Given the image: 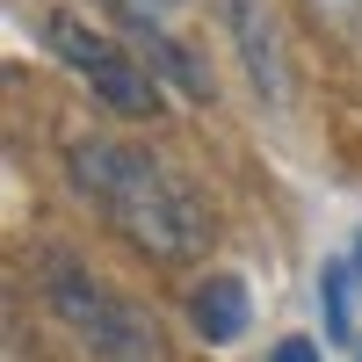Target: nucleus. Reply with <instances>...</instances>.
Segmentation results:
<instances>
[{
  "mask_svg": "<svg viewBox=\"0 0 362 362\" xmlns=\"http://www.w3.org/2000/svg\"><path fill=\"white\" fill-rule=\"evenodd\" d=\"M66 174H73V189L109 218V232L124 239L131 254L160 261V268L203 261L210 232H218L210 203L153 153V145H131V138H73L66 145Z\"/></svg>",
  "mask_w": 362,
  "mask_h": 362,
  "instance_id": "1",
  "label": "nucleus"
},
{
  "mask_svg": "<svg viewBox=\"0 0 362 362\" xmlns=\"http://www.w3.org/2000/svg\"><path fill=\"white\" fill-rule=\"evenodd\" d=\"M44 297H51V312L80 334V348H95L102 362H167L160 319L145 305H131V297H116L109 283H95L80 268V254L44 247Z\"/></svg>",
  "mask_w": 362,
  "mask_h": 362,
  "instance_id": "2",
  "label": "nucleus"
},
{
  "mask_svg": "<svg viewBox=\"0 0 362 362\" xmlns=\"http://www.w3.org/2000/svg\"><path fill=\"white\" fill-rule=\"evenodd\" d=\"M37 29H44V44L66 58L87 87H95V102H109L116 116H160V80H153V66H138V58H131L124 44H109L95 22H80V15H66V8H44Z\"/></svg>",
  "mask_w": 362,
  "mask_h": 362,
  "instance_id": "3",
  "label": "nucleus"
},
{
  "mask_svg": "<svg viewBox=\"0 0 362 362\" xmlns=\"http://www.w3.org/2000/svg\"><path fill=\"white\" fill-rule=\"evenodd\" d=\"M218 29L232 37L239 66H247V87L261 95V109H290V51H283V22L268 0H218Z\"/></svg>",
  "mask_w": 362,
  "mask_h": 362,
  "instance_id": "4",
  "label": "nucleus"
},
{
  "mask_svg": "<svg viewBox=\"0 0 362 362\" xmlns=\"http://www.w3.org/2000/svg\"><path fill=\"white\" fill-rule=\"evenodd\" d=\"M189 319H196V334H203L210 348H232L239 334H247V319H254V305H247V283H239V276H210V283H196V297H189Z\"/></svg>",
  "mask_w": 362,
  "mask_h": 362,
  "instance_id": "5",
  "label": "nucleus"
},
{
  "mask_svg": "<svg viewBox=\"0 0 362 362\" xmlns=\"http://www.w3.org/2000/svg\"><path fill=\"white\" fill-rule=\"evenodd\" d=\"M355 283H362V268L348 254H334L319 268V319H326V341H348L355 334Z\"/></svg>",
  "mask_w": 362,
  "mask_h": 362,
  "instance_id": "6",
  "label": "nucleus"
},
{
  "mask_svg": "<svg viewBox=\"0 0 362 362\" xmlns=\"http://www.w3.org/2000/svg\"><path fill=\"white\" fill-rule=\"evenodd\" d=\"M268 362H319V348H312L305 334H290V341H276V348H268Z\"/></svg>",
  "mask_w": 362,
  "mask_h": 362,
  "instance_id": "7",
  "label": "nucleus"
},
{
  "mask_svg": "<svg viewBox=\"0 0 362 362\" xmlns=\"http://www.w3.org/2000/svg\"><path fill=\"white\" fill-rule=\"evenodd\" d=\"M319 15H334V22H348V15H362V0H312Z\"/></svg>",
  "mask_w": 362,
  "mask_h": 362,
  "instance_id": "8",
  "label": "nucleus"
},
{
  "mask_svg": "<svg viewBox=\"0 0 362 362\" xmlns=\"http://www.w3.org/2000/svg\"><path fill=\"white\" fill-rule=\"evenodd\" d=\"M116 8H138V15H167V8H181V0H116Z\"/></svg>",
  "mask_w": 362,
  "mask_h": 362,
  "instance_id": "9",
  "label": "nucleus"
},
{
  "mask_svg": "<svg viewBox=\"0 0 362 362\" xmlns=\"http://www.w3.org/2000/svg\"><path fill=\"white\" fill-rule=\"evenodd\" d=\"M348 261H355V268H362V232H355V247H348Z\"/></svg>",
  "mask_w": 362,
  "mask_h": 362,
  "instance_id": "10",
  "label": "nucleus"
},
{
  "mask_svg": "<svg viewBox=\"0 0 362 362\" xmlns=\"http://www.w3.org/2000/svg\"><path fill=\"white\" fill-rule=\"evenodd\" d=\"M355 362H362V355H355Z\"/></svg>",
  "mask_w": 362,
  "mask_h": 362,
  "instance_id": "11",
  "label": "nucleus"
}]
</instances>
